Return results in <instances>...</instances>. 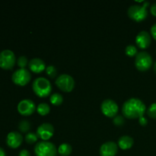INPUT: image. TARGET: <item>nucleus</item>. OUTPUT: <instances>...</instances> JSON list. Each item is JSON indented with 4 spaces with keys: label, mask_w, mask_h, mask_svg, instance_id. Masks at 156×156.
<instances>
[{
    "label": "nucleus",
    "mask_w": 156,
    "mask_h": 156,
    "mask_svg": "<svg viewBox=\"0 0 156 156\" xmlns=\"http://www.w3.org/2000/svg\"><path fill=\"white\" fill-rule=\"evenodd\" d=\"M146 111V106L143 101L136 98L126 100L122 106V114L128 119H137L143 117Z\"/></svg>",
    "instance_id": "f257e3e1"
},
{
    "label": "nucleus",
    "mask_w": 156,
    "mask_h": 156,
    "mask_svg": "<svg viewBox=\"0 0 156 156\" xmlns=\"http://www.w3.org/2000/svg\"><path fill=\"white\" fill-rule=\"evenodd\" d=\"M149 5L150 3L147 1H143V5H132L129 6L127 10L128 16L136 22L144 21L148 16L147 8L149 7Z\"/></svg>",
    "instance_id": "f03ea898"
},
{
    "label": "nucleus",
    "mask_w": 156,
    "mask_h": 156,
    "mask_svg": "<svg viewBox=\"0 0 156 156\" xmlns=\"http://www.w3.org/2000/svg\"><path fill=\"white\" fill-rule=\"evenodd\" d=\"M32 89L36 95L40 98H46L52 91V85L50 81L44 77H38L32 83Z\"/></svg>",
    "instance_id": "7ed1b4c3"
},
{
    "label": "nucleus",
    "mask_w": 156,
    "mask_h": 156,
    "mask_svg": "<svg viewBox=\"0 0 156 156\" xmlns=\"http://www.w3.org/2000/svg\"><path fill=\"white\" fill-rule=\"evenodd\" d=\"M34 150L36 156H56L58 152L53 143L43 140L36 143Z\"/></svg>",
    "instance_id": "20e7f679"
},
{
    "label": "nucleus",
    "mask_w": 156,
    "mask_h": 156,
    "mask_svg": "<svg viewBox=\"0 0 156 156\" xmlns=\"http://www.w3.org/2000/svg\"><path fill=\"white\" fill-rule=\"evenodd\" d=\"M152 65V57L148 52L141 51L136 56L135 66L140 71H147Z\"/></svg>",
    "instance_id": "39448f33"
},
{
    "label": "nucleus",
    "mask_w": 156,
    "mask_h": 156,
    "mask_svg": "<svg viewBox=\"0 0 156 156\" xmlns=\"http://www.w3.org/2000/svg\"><path fill=\"white\" fill-rule=\"evenodd\" d=\"M55 84L61 91L64 92H70L75 87V80L70 75L63 73L56 78Z\"/></svg>",
    "instance_id": "423d86ee"
},
{
    "label": "nucleus",
    "mask_w": 156,
    "mask_h": 156,
    "mask_svg": "<svg viewBox=\"0 0 156 156\" xmlns=\"http://www.w3.org/2000/svg\"><path fill=\"white\" fill-rule=\"evenodd\" d=\"M17 62L16 57L13 51L4 50L0 52V67L3 69H12Z\"/></svg>",
    "instance_id": "0eeeda50"
},
{
    "label": "nucleus",
    "mask_w": 156,
    "mask_h": 156,
    "mask_svg": "<svg viewBox=\"0 0 156 156\" xmlns=\"http://www.w3.org/2000/svg\"><path fill=\"white\" fill-rule=\"evenodd\" d=\"M31 74L27 69H18L14 72L12 76V80L15 85L24 86L30 81Z\"/></svg>",
    "instance_id": "6e6552de"
},
{
    "label": "nucleus",
    "mask_w": 156,
    "mask_h": 156,
    "mask_svg": "<svg viewBox=\"0 0 156 156\" xmlns=\"http://www.w3.org/2000/svg\"><path fill=\"white\" fill-rule=\"evenodd\" d=\"M101 110L104 115L108 117L114 118L117 115L119 111V107L117 102L112 99H105L101 105Z\"/></svg>",
    "instance_id": "1a4fd4ad"
},
{
    "label": "nucleus",
    "mask_w": 156,
    "mask_h": 156,
    "mask_svg": "<svg viewBox=\"0 0 156 156\" xmlns=\"http://www.w3.org/2000/svg\"><path fill=\"white\" fill-rule=\"evenodd\" d=\"M18 111L22 116H30L34 113L37 110L36 105L30 99H23L18 103Z\"/></svg>",
    "instance_id": "9d476101"
},
{
    "label": "nucleus",
    "mask_w": 156,
    "mask_h": 156,
    "mask_svg": "<svg viewBox=\"0 0 156 156\" xmlns=\"http://www.w3.org/2000/svg\"><path fill=\"white\" fill-rule=\"evenodd\" d=\"M37 135L38 138L43 141H47L54 134V127L50 123H44L40 125L37 129Z\"/></svg>",
    "instance_id": "9b49d317"
},
{
    "label": "nucleus",
    "mask_w": 156,
    "mask_h": 156,
    "mask_svg": "<svg viewBox=\"0 0 156 156\" xmlns=\"http://www.w3.org/2000/svg\"><path fill=\"white\" fill-rule=\"evenodd\" d=\"M152 37L150 34L146 30H141L136 37V43L139 48L144 50L150 46Z\"/></svg>",
    "instance_id": "f8f14e48"
},
{
    "label": "nucleus",
    "mask_w": 156,
    "mask_h": 156,
    "mask_svg": "<svg viewBox=\"0 0 156 156\" xmlns=\"http://www.w3.org/2000/svg\"><path fill=\"white\" fill-rule=\"evenodd\" d=\"M118 152V146L112 141H108L102 144L99 153L101 156H115Z\"/></svg>",
    "instance_id": "ddd939ff"
},
{
    "label": "nucleus",
    "mask_w": 156,
    "mask_h": 156,
    "mask_svg": "<svg viewBox=\"0 0 156 156\" xmlns=\"http://www.w3.org/2000/svg\"><path fill=\"white\" fill-rule=\"evenodd\" d=\"M23 142V136L20 133L12 131L7 135L6 143L12 149H17L21 145Z\"/></svg>",
    "instance_id": "4468645a"
},
{
    "label": "nucleus",
    "mask_w": 156,
    "mask_h": 156,
    "mask_svg": "<svg viewBox=\"0 0 156 156\" xmlns=\"http://www.w3.org/2000/svg\"><path fill=\"white\" fill-rule=\"evenodd\" d=\"M28 67L30 71L34 73H42L44 69H46V64L42 59L40 58H33L29 61Z\"/></svg>",
    "instance_id": "2eb2a0df"
},
{
    "label": "nucleus",
    "mask_w": 156,
    "mask_h": 156,
    "mask_svg": "<svg viewBox=\"0 0 156 156\" xmlns=\"http://www.w3.org/2000/svg\"><path fill=\"white\" fill-rule=\"evenodd\" d=\"M134 140L129 136H122L118 140V146L123 150L129 149L133 146Z\"/></svg>",
    "instance_id": "dca6fc26"
},
{
    "label": "nucleus",
    "mask_w": 156,
    "mask_h": 156,
    "mask_svg": "<svg viewBox=\"0 0 156 156\" xmlns=\"http://www.w3.org/2000/svg\"><path fill=\"white\" fill-rule=\"evenodd\" d=\"M72 151H73L72 146L67 143H62L57 149L58 153L61 156H69L72 153Z\"/></svg>",
    "instance_id": "f3484780"
},
{
    "label": "nucleus",
    "mask_w": 156,
    "mask_h": 156,
    "mask_svg": "<svg viewBox=\"0 0 156 156\" xmlns=\"http://www.w3.org/2000/svg\"><path fill=\"white\" fill-rule=\"evenodd\" d=\"M50 101L51 102L52 105H55V106H59L63 102V98H62V94L59 93H53L50 96Z\"/></svg>",
    "instance_id": "a211bd4d"
},
{
    "label": "nucleus",
    "mask_w": 156,
    "mask_h": 156,
    "mask_svg": "<svg viewBox=\"0 0 156 156\" xmlns=\"http://www.w3.org/2000/svg\"><path fill=\"white\" fill-rule=\"evenodd\" d=\"M37 111L40 115L45 116L50 113V107L47 103H41L37 107Z\"/></svg>",
    "instance_id": "6ab92c4d"
},
{
    "label": "nucleus",
    "mask_w": 156,
    "mask_h": 156,
    "mask_svg": "<svg viewBox=\"0 0 156 156\" xmlns=\"http://www.w3.org/2000/svg\"><path fill=\"white\" fill-rule=\"evenodd\" d=\"M125 53H126V55H127L128 56H130V57L136 56L138 54L137 47H136V46H134L133 44H129V45L126 46V49H125Z\"/></svg>",
    "instance_id": "aec40b11"
},
{
    "label": "nucleus",
    "mask_w": 156,
    "mask_h": 156,
    "mask_svg": "<svg viewBox=\"0 0 156 156\" xmlns=\"http://www.w3.org/2000/svg\"><path fill=\"white\" fill-rule=\"evenodd\" d=\"M24 140H25L26 143H27L28 144H33V143H35L37 141L38 136L35 133L29 132L25 135Z\"/></svg>",
    "instance_id": "412c9836"
},
{
    "label": "nucleus",
    "mask_w": 156,
    "mask_h": 156,
    "mask_svg": "<svg viewBox=\"0 0 156 156\" xmlns=\"http://www.w3.org/2000/svg\"><path fill=\"white\" fill-rule=\"evenodd\" d=\"M18 129H20V131L22 133H27L29 131V129H30V123L28 120H23L18 124Z\"/></svg>",
    "instance_id": "4be33fe9"
},
{
    "label": "nucleus",
    "mask_w": 156,
    "mask_h": 156,
    "mask_svg": "<svg viewBox=\"0 0 156 156\" xmlns=\"http://www.w3.org/2000/svg\"><path fill=\"white\" fill-rule=\"evenodd\" d=\"M46 73L50 79H54L57 75V69L54 66L50 65L46 67Z\"/></svg>",
    "instance_id": "5701e85b"
},
{
    "label": "nucleus",
    "mask_w": 156,
    "mask_h": 156,
    "mask_svg": "<svg viewBox=\"0 0 156 156\" xmlns=\"http://www.w3.org/2000/svg\"><path fill=\"white\" fill-rule=\"evenodd\" d=\"M17 64L20 67V69H26L25 67L29 64L28 59L25 56H21L18 58Z\"/></svg>",
    "instance_id": "b1692460"
},
{
    "label": "nucleus",
    "mask_w": 156,
    "mask_h": 156,
    "mask_svg": "<svg viewBox=\"0 0 156 156\" xmlns=\"http://www.w3.org/2000/svg\"><path fill=\"white\" fill-rule=\"evenodd\" d=\"M148 116L152 119H156V103H153L146 110Z\"/></svg>",
    "instance_id": "393cba45"
},
{
    "label": "nucleus",
    "mask_w": 156,
    "mask_h": 156,
    "mask_svg": "<svg viewBox=\"0 0 156 156\" xmlns=\"http://www.w3.org/2000/svg\"><path fill=\"white\" fill-rule=\"evenodd\" d=\"M125 122V119L123 116L122 115H117L113 118V123L116 126H122L123 125Z\"/></svg>",
    "instance_id": "a878e982"
},
{
    "label": "nucleus",
    "mask_w": 156,
    "mask_h": 156,
    "mask_svg": "<svg viewBox=\"0 0 156 156\" xmlns=\"http://www.w3.org/2000/svg\"><path fill=\"white\" fill-rule=\"evenodd\" d=\"M139 123H140V124L142 125V126H146L148 123V120L143 116V117H141L139 118Z\"/></svg>",
    "instance_id": "bb28decb"
},
{
    "label": "nucleus",
    "mask_w": 156,
    "mask_h": 156,
    "mask_svg": "<svg viewBox=\"0 0 156 156\" xmlns=\"http://www.w3.org/2000/svg\"><path fill=\"white\" fill-rule=\"evenodd\" d=\"M150 30H151V34H152V37H153L155 40H156V23H155V24L151 27Z\"/></svg>",
    "instance_id": "cd10ccee"
},
{
    "label": "nucleus",
    "mask_w": 156,
    "mask_h": 156,
    "mask_svg": "<svg viewBox=\"0 0 156 156\" xmlns=\"http://www.w3.org/2000/svg\"><path fill=\"white\" fill-rule=\"evenodd\" d=\"M18 156H30V153L27 149H22L21 151H20Z\"/></svg>",
    "instance_id": "c85d7f7f"
},
{
    "label": "nucleus",
    "mask_w": 156,
    "mask_h": 156,
    "mask_svg": "<svg viewBox=\"0 0 156 156\" xmlns=\"http://www.w3.org/2000/svg\"><path fill=\"white\" fill-rule=\"evenodd\" d=\"M150 12L152 15L156 17V2L152 4L150 7Z\"/></svg>",
    "instance_id": "c756f323"
},
{
    "label": "nucleus",
    "mask_w": 156,
    "mask_h": 156,
    "mask_svg": "<svg viewBox=\"0 0 156 156\" xmlns=\"http://www.w3.org/2000/svg\"><path fill=\"white\" fill-rule=\"evenodd\" d=\"M0 156H6L5 152L4 149L1 147H0Z\"/></svg>",
    "instance_id": "7c9ffc66"
},
{
    "label": "nucleus",
    "mask_w": 156,
    "mask_h": 156,
    "mask_svg": "<svg viewBox=\"0 0 156 156\" xmlns=\"http://www.w3.org/2000/svg\"><path fill=\"white\" fill-rule=\"evenodd\" d=\"M153 69H154V71H155V73H156V62H155V64H154V66H153Z\"/></svg>",
    "instance_id": "2f4dec72"
}]
</instances>
